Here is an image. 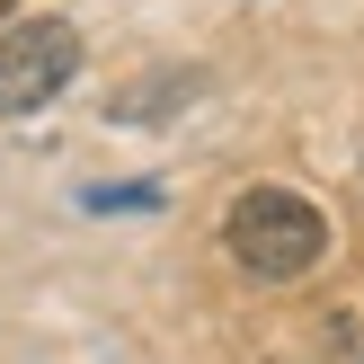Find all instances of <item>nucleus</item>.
<instances>
[{
    "instance_id": "nucleus-2",
    "label": "nucleus",
    "mask_w": 364,
    "mask_h": 364,
    "mask_svg": "<svg viewBox=\"0 0 364 364\" xmlns=\"http://www.w3.org/2000/svg\"><path fill=\"white\" fill-rule=\"evenodd\" d=\"M80 71V27L71 18H27L0 36V116H36L45 98H63Z\"/></svg>"
},
{
    "instance_id": "nucleus-1",
    "label": "nucleus",
    "mask_w": 364,
    "mask_h": 364,
    "mask_svg": "<svg viewBox=\"0 0 364 364\" xmlns=\"http://www.w3.org/2000/svg\"><path fill=\"white\" fill-rule=\"evenodd\" d=\"M223 240H231V258H240L249 276L284 284V276H311V267H320L329 213H320L311 196H294V187H249L240 205L223 213Z\"/></svg>"
},
{
    "instance_id": "nucleus-3",
    "label": "nucleus",
    "mask_w": 364,
    "mask_h": 364,
    "mask_svg": "<svg viewBox=\"0 0 364 364\" xmlns=\"http://www.w3.org/2000/svg\"><path fill=\"white\" fill-rule=\"evenodd\" d=\"M9 9H18V0H0V18H9Z\"/></svg>"
}]
</instances>
